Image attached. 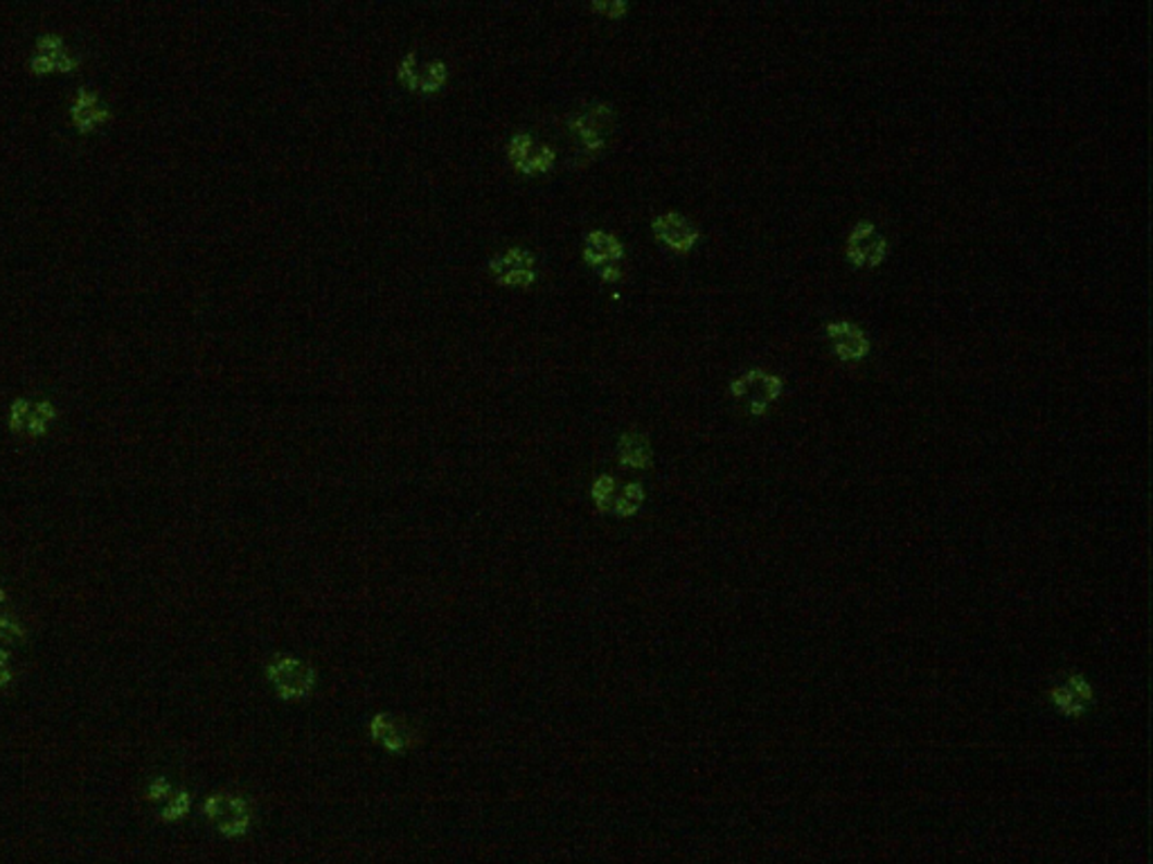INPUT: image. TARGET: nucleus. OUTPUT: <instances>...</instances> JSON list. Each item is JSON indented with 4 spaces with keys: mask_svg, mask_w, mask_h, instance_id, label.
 Instances as JSON below:
<instances>
[{
    "mask_svg": "<svg viewBox=\"0 0 1153 864\" xmlns=\"http://www.w3.org/2000/svg\"><path fill=\"white\" fill-rule=\"evenodd\" d=\"M267 678L286 703L303 701L316 687V671L293 655H278L267 664Z\"/></svg>",
    "mask_w": 1153,
    "mask_h": 864,
    "instance_id": "f257e3e1",
    "label": "nucleus"
},
{
    "mask_svg": "<svg viewBox=\"0 0 1153 864\" xmlns=\"http://www.w3.org/2000/svg\"><path fill=\"white\" fill-rule=\"evenodd\" d=\"M206 813L228 836L244 834L248 826V809L240 797L214 794L206 802Z\"/></svg>",
    "mask_w": 1153,
    "mask_h": 864,
    "instance_id": "f03ea898",
    "label": "nucleus"
},
{
    "mask_svg": "<svg viewBox=\"0 0 1153 864\" xmlns=\"http://www.w3.org/2000/svg\"><path fill=\"white\" fill-rule=\"evenodd\" d=\"M370 737L381 745L385 748L388 752H406L410 741H413V735L410 729L404 720L394 718L390 714H377L372 720H370Z\"/></svg>",
    "mask_w": 1153,
    "mask_h": 864,
    "instance_id": "7ed1b4c3",
    "label": "nucleus"
},
{
    "mask_svg": "<svg viewBox=\"0 0 1153 864\" xmlns=\"http://www.w3.org/2000/svg\"><path fill=\"white\" fill-rule=\"evenodd\" d=\"M491 266H493V273L499 275L503 284H530L535 280V273H532L535 257L527 250H518V248L507 250Z\"/></svg>",
    "mask_w": 1153,
    "mask_h": 864,
    "instance_id": "20e7f679",
    "label": "nucleus"
},
{
    "mask_svg": "<svg viewBox=\"0 0 1153 864\" xmlns=\"http://www.w3.org/2000/svg\"><path fill=\"white\" fill-rule=\"evenodd\" d=\"M780 385H782V381L777 377H771V374H764V372H750V374L741 377L739 381H735L733 390L739 396H748L750 402H752V410L760 412L766 402H771L773 396H777Z\"/></svg>",
    "mask_w": 1153,
    "mask_h": 864,
    "instance_id": "39448f33",
    "label": "nucleus"
},
{
    "mask_svg": "<svg viewBox=\"0 0 1153 864\" xmlns=\"http://www.w3.org/2000/svg\"><path fill=\"white\" fill-rule=\"evenodd\" d=\"M653 227L658 232V237L665 239L670 246L678 248V250H687L691 244L697 242L699 232L697 227L691 225L685 217L680 214H663L658 217L653 221Z\"/></svg>",
    "mask_w": 1153,
    "mask_h": 864,
    "instance_id": "423d86ee",
    "label": "nucleus"
},
{
    "mask_svg": "<svg viewBox=\"0 0 1153 864\" xmlns=\"http://www.w3.org/2000/svg\"><path fill=\"white\" fill-rule=\"evenodd\" d=\"M885 252V239L874 235L872 223H859L849 237V257L856 263H876Z\"/></svg>",
    "mask_w": 1153,
    "mask_h": 864,
    "instance_id": "0eeeda50",
    "label": "nucleus"
},
{
    "mask_svg": "<svg viewBox=\"0 0 1153 864\" xmlns=\"http://www.w3.org/2000/svg\"><path fill=\"white\" fill-rule=\"evenodd\" d=\"M830 336H834L836 351L843 358H861L868 354V338L863 331L856 329L854 324H847V322L830 324Z\"/></svg>",
    "mask_w": 1153,
    "mask_h": 864,
    "instance_id": "6e6552de",
    "label": "nucleus"
},
{
    "mask_svg": "<svg viewBox=\"0 0 1153 864\" xmlns=\"http://www.w3.org/2000/svg\"><path fill=\"white\" fill-rule=\"evenodd\" d=\"M620 255H622V248L615 237L604 235V232H590L586 239V257L590 261H606Z\"/></svg>",
    "mask_w": 1153,
    "mask_h": 864,
    "instance_id": "1a4fd4ad",
    "label": "nucleus"
},
{
    "mask_svg": "<svg viewBox=\"0 0 1153 864\" xmlns=\"http://www.w3.org/2000/svg\"><path fill=\"white\" fill-rule=\"evenodd\" d=\"M620 459L624 464H631V467H645V464L649 461L647 442L640 435H634V432L624 435L620 442Z\"/></svg>",
    "mask_w": 1153,
    "mask_h": 864,
    "instance_id": "9d476101",
    "label": "nucleus"
},
{
    "mask_svg": "<svg viewBox=\"0 0 1153 864\" xmlns=\"http://www.w3.org/2000/svg\"><path fill=\"white\" fill-rule=\"evenodd\" d=\"M592 497L600 505V509H611L615 503V482L611 476H602L596 486H592Z\"/></svg>",
    "mask_w": 1153,
    "mask_h": 864,
    "instance_id": "9b49d317",
    "label": "nucleus"
},
{
    "mask_svg": "<svg viewBox=\"0 0 1153 864\" xmlns=\"http://www.w3.org/2000/svg\"><path fill=\"white\" fill-rule=\"evenodd\" d=\"M187 804H189V800H187V794H185V792H176V794H172L170 800H168V804H164L162 817H164V819H172V817L183 815L185 809H187Z\"/></svg>",
    "mask_w": 1153,
    "mask_h": 864,
    "instance_id": "f8f14e48",
    "label": "nucleus"
},
{
    "mask_svg": "<svg viewBox=\"0 0 1153 864\" xmlns=\"http://www.w3.org/2000/svg\"><path fill=\"white\" fill-rule=\"evenodd\" d=\"M10 682V667H8V653L0 651V687Z\"/></svg>",
    "mask_w": 1153,
    "mask_h": 864,
    "instance_id": "ddd939ff",
    "label": "nucleus"
},
{
    "mask_svg": "<svg viewBox=\"0 0 1153 864\" xmlns=\"http://www.w3.org/2000/svg\"><path fill=\"white\" fill-rule=\"evenodd\" d=\"M3 600H5V594H3V590H0V602H3Z\"/></svg>",
    "mask_w": 1153,
    "mask_h": 864,
    "instance_id": "4468645a",
    "label": "nucleus"
}]
</instances>
